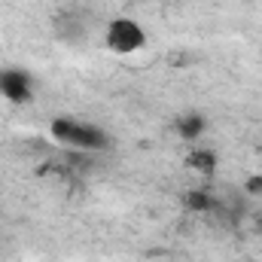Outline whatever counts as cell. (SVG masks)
I'll use <instances>...</instances> for the list:
<instances>
[{
	"instance_id": "7a4b0ae2",
	"label": "cell",
	"mask_w": 262,
	"mask_h": 262,
	"mask_svg": "<svg viewBox=\"0 0 262 262\" xmlns=\"http://www.w3.org/2000/svg\"><path fill=\"white\" fill-rule=\"evenodd\" d=\"M107 46L119 55L140 52L146 46V31L134 21V18H113L107 25Z\"/></svg>"
},
{
	"instance_id": "8992f818",
	"label": "cell",
	"mask_w": 262,
	"mask_h": 262,
	"mask_svg": "<svg viewBox=\"0 0 262 262\" xmlns=\"http://www.w3.org/2000/svg\"><path fill=\"white\" fill-rule=\"evenodd\" d=\"M183 204H186V210L204 213V210H210V207H213V198L207 195V192H198V189H192V192H186V195H183Z\"/></svg>"
},
{
	"instance_id": "277c9868",
	"label": "cell",
	"mask_w": 262,
	"mask_h": 262,
	"mask_svg": "<svg viewBox=\"0 0 262 262\" xmlns=\"http://www.w3.org/2000/svg\"><path fill=\"white\" fill-rule=\"evenodd\" d=\"M204 128H207V122H204L201 113H186V116L177 119V134H180L183 140H195V137H201Z\"/></svg>"
},
{
	"instance_id": "6da1fadb",
	"label": "cell",
	"mask_w": 262,
	"mask_h": 262,
	"mask_svg": "<svg viewBox=\"0 0 262 262\" xmlns=\"http://www.w3.org/2000/svg\"><path fill=\"white\" fill-rule=\"evenodd\" d=\"M52 137L61 140L73 149H107V134L92 125V122H76V119H55L52 125Z\"/></svg>"
},
{
	"instance_id": "5b68a950",
	"label": "cell",
	"mask_w": 262,
	"mask_h": 262,
	"mask_svg": "<svg viewBox=\"0 0 262 262\" xmlns=\"http://www.w3.org/2000/svg\"><path fill=\"white\" fill-rule=\"evenodd\" d=\"M189 168L198 171L201 177H210V174L216 171V156H213L210 149H192V152H189Z\"/></svg>"
},
{
	"instance_id": "52a82bcc",
	"label": "cell",
	"mask_w": 262,
	"mask_h": 262,
	"mask_svg": "<svg viewBox=\"0 0 262 262\" xmlns=\"http://www.w3.org/2000/svg\"><path fill=\"white\" fill-rule=\"evenodd\" d=\"M247 192H250V195H262V174H253V177L247 180Z\"/></svg>"
},
{
	"instance_id": "3957f363",
	"label": "cell",
	"mask_w": 262,
	"mask_h": 262,
	"mask_svg": "<svg viewBox=\"0 0 262 262\" xmlns=\"http://www.w3.org/2000/svg\"><path fill=\"white\" fill-rule=\"evenodd\" d=\"M0 95L12 104H25L31 98V76L25 70H3L0 73Z\"/></svg>"
},
{
	"instance_id": "ba28073f",
	"label": "cell",
	"mask_w": 262,
	"mask_h": 262,
	"mask_svg": "<svg viewBox=\"0 0 262 262\" xmlns=\"http://www.w3.org/2000/svg\"><path fill=\"white\" fill-rule=\"evenodd\" d=\"M259 232H262V220H259Z\"/></svg>"
}]
</instances>
